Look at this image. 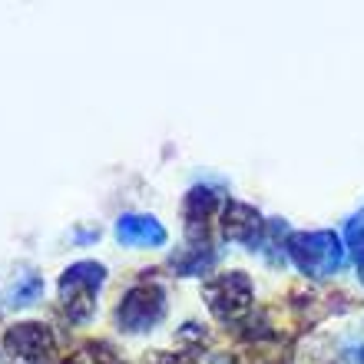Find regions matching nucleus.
Segmentation results:
<instances>
[{
	"instance_id": "423d86ee",
	"label": "nucleus",
	"mask_w": 364,
	"mask_h": 364,
	"mask_svg": "<svg viewBox=\"0 0 364 364\" xmlns=\"http://www.w3.org/2000/svg\"><path fill=\"white\" fill-rule=\"evenodd\" d=\"M219 222H222V239L239 242V245H245V249H252V252H262L269 222L262 219V212L255 209V205L239 202V199H225Z\"/></svg>"
},
{
	"instance_id": "6e6552de",
	"label": "nucleus",
	"mask_w": 364,
	"mask_h": 364,
	"mask_svg": "<svg viewBox=\"0 0 364 364\" xmlns=\"http://www.w3.org/2000/svg\"><path fill=\"white\" fill-rule=\"evenodd\" d=\"M113 235L126 249H163L169 242V232L149 212H123L113 225Z\"/></svg>"
},
{
	"instance_id": "20e7f679",
	"label": "nucleus",
	"mask_w": 364,
	"mask_h": 364,
	"mask_svg": "<svg viewBox=\"0 0 364 364\" xmlns=\"http://www.w3.org/2000/svg\"><path fill=\"white\" fill-rule=\"evenodd\" d=\"M166 288L159 282H136L126 288L119 305H116V328L123 335H146L166 318Z\"/></svg>"
},
{
	"instance_id": "1a4fd4ad",
	"label": "nucleus",
	"mask_w": 364,
	"mask_h": 364,
	"mask_svg": "<svg viewBox=\"0 0 364 364\" xmlns=\"http://www.w3.org/2000/svg\"><path fill=\"white\" fill-rule=\"evenodd\" d=\"M212 265H215V249H212V242H205V245H189L182 255L173 259V272L182 278L205 275Z\"/></svg>"
},
{
	"instance_id": "f257e3e1",
	"label": "nucleus",
	"mask_w": 364,
	"mask_h": 364,
	"mask_svg": "<svg viewBox=\"0 0 364 364\" xmlns=\"http://www.w3.org/2000/svg\"><path fill=\"white\" fill-rule=\"evenodd\" d=\"M285 259L305 278H331L341 272L348 259L345 235L335 229H311V232H288L285 235Z\"/></svg>"
},
{
	"instance_id": "39448f33",
	"label": "nucleus",
	"mask_w": 364,
	"mask_h": 364,
	"mask_svg": "<svg viewBox=\"0 0 364 364\" xmlns=\"http://www.w3.org/2000/svg\"><path fill=\"white\" fill-rule=\"evenodd\" d=\"M4 348L14 361L23 364H47L57 351V338L43 321H17L4 331Z\"/></svg>"
},
{
	"instance_id": "f03ea898",
	"label": "nucleus",
	"mask_w": 364,
	"mask_h": 364,
	"mask_svg": "<svg viewBox=\"0 0 364 364\" xmlns=\"http://www.w3.org/2000/svg\"><path fill=\"white\" fill-rule=\"evenodd\" d=\"M103 285H106L103 262L83 259V262H73V265L63 269V275H60V282H57V291H60V305H63L70 321L87 325L96 311V295H100Z\"/></svg>"
},
{
	"instance_id": "4468645a",
	"label": "nucleus",
	"mask_w": 364,
	"mask_h": 364,
	"mask_svg": "<svg viewBox=\"0 0 364 364\" xmlns=\"http://www.w3.org/2000/svg\"><path fill=\"white\" fill-rule=\"evenodd\" d=\"M355 252V269H358V282L364 285V242L358 245V249H351Z\"/></svg>"
},
{
	"instance_id": "9b49d317",
	"label": "nucleus",
	"mask_w": 364,
	"mask_h": 364,
	"mask_svg": "<svg viewBox=\"0 0 364 364\" xmlns=\"http://www.w3.org/2000/svg\"><path fill=\"white\" fill-rule=\"evenodd\" d=\"M87 351H90V358H93V364H129L109 341H90Z\"/></svg>"
},
{
	"instance_id": "ddd939ff",
	"label": "nucleus",
	"mask_w": 364,
	"mask_h": 364,
	"mask_svg": "<svg viewBox=\"0 0 364 364\" xmlns=\"http://www.w3.org/2000/svg\"><path fill=\"white\" fill-rule=\"evenodd\" d=\"M196 364H235V361H232L229 355H219V351H209V355H205V358H199V361H196Z\"/></svg>"
},
{
	"instance_id": "2eb2a0df",
	"label": "nucleus",
	"mask_w": 364,
	"mask_h": 364,
	"mask_svg": "<svg viewBox=\"0 0 364 364\" xmlns=\"http://www.w3.org/2000/svg\"><path fill=\"white\" fill-rule=\"evenodd\" d=\"M63 364H80V358H67V361H63Z\"/></svg>"
},
{
	"instance_id": "0eeeda50",
	"label": "nucleus",
	"mask_w": 364,
	"mask_h": 364,
	"mask_svg": "<svg viewBox=\"0 0 364 364\" xmlns=\"http://www.w3.org/2000/svg\"><path fill=\"white\" fill-rule=\"evenodd\" d=\"M222 196L212 186H192L182 199V219H186V239L189 245H205L209 242V225L215 212H222Z\"/></svg>"
},
{
	"instance_id": "7ed1b4c3",
	"label": "nucleus",
	"mask_w": 364,
	"mask_h": 364,
	"mask_svg": "<svg viewBox=\"0 0 364 364\" xmlns=\"http://www.w3.org/2000/svg\"><path fill=\"white\" fill-rule=\"evenodd\" d=\"M202 301L222 325H239L242 318H249L252 305H255V285L242 269L219 272L202 282Z\"/></svg>"
},
{
	"instance_id": "9d476101",
	"label": "nucleus",
	"mask_w": 364,
	"mask_h": 364,
	"mask_svg": "<svg viewBox=\"0 0 364 364\" xmlns=\"http://www.w3.org/2000/svg\"><path fill=\"white\" fill-rule=\"evenodd\" d=\"M40 298H43V278L33 275V272H23V275H17V282L10 285L7 305L27 308V305H33V301H40Z\"/></svg>"
},
{
	"instance_id": "f8f14e48",
	"label": "nucleus",
	"mask_w": 364,
	"mask_h": 364,
	"mask_svg": "<svg viewBox=\"0 0 364 364\" xmlns=\"http://www.w3.org/2000/svg\"><path fill=\"white\" fill-rule=\"evenodd\" d=\"M331 364H364V338H351L338 348V355Z\"/></svg>"
}]
</instances>
